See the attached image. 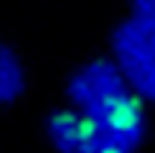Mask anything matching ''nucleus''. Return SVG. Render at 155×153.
<instances>
[{
    "mask_svg": "<svg viewBox=\"0 0 155 153\" xmlns=\"http://www.w3.org/2000/svg\"><path fill=\"white\" fill-rule=\"evenodd\" d=\"M80 88L84 111L64 109L50 119L58 149L64 153H133L145 125L141 99L105 64L87 68Z\"/></svg>",
    "mask_w": 155,
    "mask_h": 153,
    "instance_id": "1",
    "label": "nucleus"
}]
</instances>
